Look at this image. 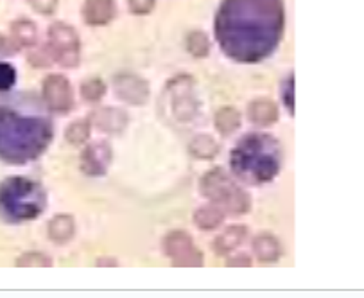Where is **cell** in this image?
<instances>
[{"mask_svg": "<svg viewBox=\"0 0 364 298\" xmlns=\"http://www.w3.org/2000/svg\"><path fill=\"white\" fill-rule=\"evenodd\" d=\"M286 31L284 0H223L214 33L223 54L237 63H260L280 46Z\"/></svg>", "mask_w": 364, "mask_h": 298, "instance_id": "1", "label": "cell"}, {"mask_svg": "<svg viewBox=\"0 0 364 298\" xmlns=\"http://www.w3.org/2000/svg\"><path fill=\"white\" fill-rule=\"evenodd\" d=\"M33 95L0 101V160L26 166L47 151L54 137L50 114Z\"/></svg>", "mask_w": 364, "mask_h": 298, "instance_id": "2", "label": "cell"}, {"mask_svg": "<svg viewBox=\"0 0 364 298\" xmlns=\"http://www.w3.org/2000/svg\"><path fill=\"white\" fill-rule=\"evenodd\" d=\"M282 146L269 133H248L230 155L232 173L248 185H264L280 173Z\"/></svg>", "mask_w": 364, "mask_h": 298, "instance_id": "3", "label": "cell"}, {"mask_svg": "<svg viewBox=\"0 0 364 298\" xmlns=\"http://www.w3.org/2000/svg\"><path fill=\"white\" fill-rule=\"evenodd\" d=\"M47 207V193L38 181L26 176L6 178L0 183V219L9 225L33 221Z\"/></svg>", "mask_w": 364, "mask_h": 298, "instance_id": "4", "label": "cell"}, {"mask_svg": "<svg viewBox=\"0 0 364 298\" xmlns=\"http://www.w3.org/2000/svg\"><path fill=\"white\" fill-rule=\"evenodd\" d=\"M199 189L210 203L221 208L225 214L240 215L250 212L252 208V198L248 193L239 187L235 180L221 167L208 171L199 183Z\"/></svg>", "mask_w": 364, "mask_h": 298, "instance_id": "5", "label": "cell"}, {"mask_svg": "<svg viewBox=\"0 0 364 298\" xmlns=\"http://www.w3.org/2000/svg\"><path fill=\"white\" fill-rule=\"evenodd\" d=\"M46 49L50 60L65 68H75L81 60V42L77 31L63 22H56L49 27Z\"/></svg>", "mask_w": 364, "mask_h": 298, "instance_id": "6", "label": "cell"}, {"mask_svg": "<svg viewBox=\"0 0 364 298\" xmlns=\"http://www.w3.org/2000/svg\"><path fill=\"white\" fill-rule=\"evenodd\" d=\"M164 253L174 266H203V253L194 246L187 232H171L164 239Z\"/></svg>", "mask_w": 364, "mask_h": 298, "instance_id": "7", "label": "cell"}, {"mask_svg": "<svg viewBox=\"0 0 364 298\" xmlns=\"http://www.w3.org/2000/svg\"><path fill=\"white\" fill-rule=\"evenodd\" d=\"M43 105L49 112L56 114H67L74 106V92H72L70 81L61 74H50L46 78L42 87Z\"/></svg>", "mask_w": 364, "mask_h": 298, "instance_id": "8", "label": "cell"}, {"mask_svg": "<svg viewBox=\"0 0 364 298\" xmlns=\"http://www.w3.org/2000/svg\"><path fill=\"white\" fill-rule=\"evenodd\" d=\"M169 105L173 115L180 122H191L198 112L194 94H192V81L188 76H180L169 83Z\"/></svg>", "mask_w": 364, "mask_h": 298, "instance_id": "9", "label": "cell"}, {"mask_svg": "<svg viewBox=\"0 0 364 298\" xmlns=\"http://www.w3.org/2000/svg\"><path fill=\"white\" fill-rule=\"evenodd\" d=\"M113 90H115L117 97L120 101L133 106L146 105L147 99H149V85H147V81L136 76V74H129V72L113 78Z\"/></svg>", "mask_w": 364, "mask_h": 298, "instance_id": "10", "label": "cell"}, {"mask_svg": "<svg viewBox=\"0 0 364 298\" xmlns=\"http://www.w3.org/2000/svg\"><path fill=\"white\" fill-rule=\"evenodd\" d=\"M113 153L112 147L105 140L99 142H92L87 146L81 153V171L88 176H105L108 173L109 166H112Z\"/></svg>", "mask_w": 364, "mask_h": 298, "instance_id": "11", "label": "cell"}, {"mask_svg": "<svg viewBox=\"0 0 364 298\" xmlns=\"http://www.w3.org/2000/svg\"><path fill=\"white\" fill-rule=\"evenodd\" d=\"M90 124L105 133H122L128 126L129 119L124 110L113 108V106H101L90 114Z\"/></svg>", "mask_w": 364, "mask_h": 298, "instance_id": "12", "label": "cell"}, {"mask_svg": "<svg viewBox=\"0 0 364 298\" xmlns=\"http://www.w3.org/2000/svg\"><path fill=\"white\" fill-rule=\"evenodd\" d=\"M117 8L113 0H87L83 6V18L88 26H106L115 16Z\"/></svg>", "mask_w": 364, "mask_h": 298, "instance_id": "13", "label": "cell"}, {"mask_svg": "<svg viewBox=\"0 0 364 298\" xmlns=\"http://www.w3.org/2000/svg\"><path fill=\"white\" fill-rule=\"evenodd\" d=\"M248 119L260 128L273 126L278 121V106L269 99H257L248 106Z\"/></svg>", "mask_w": 364, "mask_h": 298, "instance_id": "14", "label": "cell"}, {"mask_svg": "<svg viewBox=\"0 0 364 298\" xmlns=\"http://www.w3.org/2000/svg\"><path fill=\"white\" fill-rule=\"evenodd\" d=\"M253 253L260 262H274L282 255V245L274 235L264 234L253 239Z\"/></svg>", "mask_w": 364, "mask_h": 298, "instance_id": "15", "label": "cell"}, {"mask_svg": "<svg viewBox=\"0 0 364 298\" xmlns=\"http://www.w3.org/2000/svg\"><path fill=\"white\" fill-rule=\"evenodd\" d=\"M75 234V221L72 215L60 214L50 219L49 223V238L54 243H68Z\"/></svg>", "mask_w": 364, "mask_h": 298, "instance_id": "16", "label": "cell"}, {"mask_svg": "<svg viewBox=\"0 0 364 298\" xmlns=\"http://www.w3.org/2000/svg\"><path fill=\"white\" fill-rule=\"evenodd\" d=\"M246 238V228L240 227V225H233L228 230L223 232L214 243V248L219 255H228L233 250H237L240 246V243L245 241Z\"/></svg>", "mask_w": 364, "mask_h": 298, "instance_id": "17", "label": "cell"}, {"mask_svg": "<svg viewBox=\"0 0 364 298\" xmlns=\"http://www.w3.org/2000/svg\"><path fill=\"white\" fill-rule=\"evenodd\" d=\"M225 219V212L219 207H215L214 203L207 205V207H201L199 211H196L194 214V223L196 227L201 228V230H214Z\"/></svg>", "mask_w": 364, "mask_h": 298, "instance_id": "18", "label": "cell"}, {"mask_svg": "<svg viewBox=\"0 0 364 298\" xmlns=\"http://www.w3.org/2000/svg\"><path fill=\"white\" fill-rule=\"evenodd\" d=\"M11 36L18 46L33 47L38 38L36 26L31 20H16L15 23H11Z\"/></svg>", "mask_w": 364, "mask_h": 298, "instance_id": "19", "label": "cell"}, {"mask_svg": "<svg viewBox=\"0 0 364 298\" xmlns=\"http://www.w3.org/2000/svg\"><path fill=\"white\" fill-rule=\"evenodd\" d=\"M240 126V114L232 106H225L215 114V128L221 135H232Z\"/></svg>", "mask_w": 364, "mask_h": 298, "instance_id": "20", "label": "cell"}, {"mask_svg": "<svg viewBox=\"0 0 364 298\" xmlns=\"http://www.w3.org/2000/svg\"><path fill=\"white\" fill-rule=\"evenodd\" d=\"M218 151V142L210 135H199L191 142V153L196 159H214Z\"/></svg>", "mask_w": 364, "mask_h": 298, "instance_id": "21", "label": "cell"}, {"mask_svg": "<svg viewBox=\"0 0 364 298\" xmlns=\"http://www.w3.org/2000/svg\"><path fill=\"white\" fill-rule=\"evenodd\" d=\"M90 121L88 119H79V121L72 122L70 126L67 128V132H65V139H67V142L74 144V146H81V144H85L88 140V137H90Z\"/></svg>", "mask_w": 364, "mask_h": 298, "instance_id": "22", "label": "cell"}, {"mask_svg": "<svg viewBox=\"0 0 364 298\" xmlns=\"http://www.w3.org/2000/svg\"><path fill=\"white\" fill-rule=\"evenodd\" d=\"M187 50L194 58H205L210 53V40L205 33H191L187 36Z\"/></svg>", "mask_w": 364, "mask_h": 298, "instance_id": "23", "label": "cell"}, {"mask_svg": "<svg viewBox=\"0 0 364 298\" xmlns=\"http://www.w3.org/2000/svg\"><path fill=\"white\" fill-rule=\"evenodd\" d=\"M81 95H83V99H87V101L90 102L101 101L106 95L105 81L99 80V78H92V80L85 81V83L81 85Z\"/></svg>", "mask_w": 364, "mask_h": 298, "instance_id": "24", "label": "cell"}, {"mask_svg": "<svg viewBox=\"0 0 364 298\" xmlns=\"http://www.w3.org/2000/svg\"><path fill=\"white\" fill-rule=\"evenodd\" d=\"M16 83V68L0 61V92H9Z\"/></svg>", "mask_w": 364, "mask_h": 298, "instance_id": "25", "label": "cell"}, {"mask_svg": "<svg viewBox=\"0 0 364 298\" xmlns=\"http://www.w3.org/2000/svg\"><path fill=\"white\" fill-rule=\"evenodd\" d=\"M16 266H20V268H23V266H53V260H50V257L43 255V253L29 252L18 257Z\"/></svg>", "mask_w": 364, "mask_h": 298, "instance_id": "26", "label": "cell"}, {"mask_svg": "<svg viewBox=\"0 0 364 298\" xmlns=\"http://www.w3.org/2000/svg\"><path fill=\"white\" fill-rule=\"evenodd\" d=\"M282 99H284V105L287 106L289 114L294 115V76L291 74L287 78V81L284 83V90H282Z\"/></svg>", "mask_w": 364, "mask_h": 298, "instance_id": "27", "label": "cell"}, {"mask_svg": "<svg viewBox=\"0 0 364 298\" xmlns=\"http://www.w3.org/2000/svg\"><path fill=\"white\" fill-rule=\"evenodd\" d=\"M128 6L133 15H147L154 9L156 0H128Z\"/></svg>", "mask_w": 364, "mask_h": 298, "instance_id": "28", "label": "cell"}, {"mask_svg": "<svg viewBox=\"0 0 364 298\" xmlns=\"http://www.w3.org/2000/svg\"><path fill=\"white\" fill-rule=\"evenodd\" d=\"M29 4L38 15H53L58 8V0H29Z\"/></svg>", "mask_w": 364, "mask_h": 298, "instance_id": "29", "label": "cell"}, {"mask_svg": "<svg viewBox=\"0 0 364 298\" xmlns=\"http://www.w3.org/2000/svg\"><path fill=\"white\" fill-rule=\"evenodd\" d=\"M31 63L34 65V67H49L50 65V56H49V53H47V49H43V50H36V53H33L31 54Z\"/></svg>", "mask_w": 364, "mask_h": 298, "instance_id": "30", "label": "cell"}, {"mask_svg": "<svg viewBox=\"0 0 364 298\" xmlns=\"http://www.w3.org/2000/svg\"><path fill=\"white\" fill-rule=\"evenodd\" d=\"M228 266H252V260H250L246 255H239L230 259Z\"/></svg>", "mask_w": 364, "mask_h": 298, "instance_id": "31", "label": "cell"}, {"mask_svg": "<svg viewBox=\"0 0 364 298\" xmlns=\"http://www.w3.org/2000/svg\"><path fill=\"white\" fill-rule=\"evenodd\" d=\"M4 49H6V40L4 36L0 34V53H4Z\"/></svg>", "mask_w": 364, "mask_h": 298, "instance_id": "32", "label": "cell"}]
</instances>
